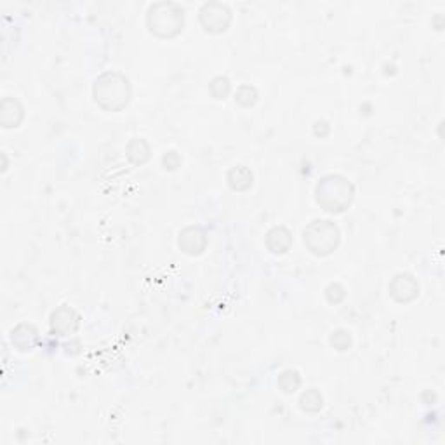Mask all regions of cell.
<instances>
[{
  "instance_id": "cell-1",
  "label": "cell",
  "mask_w": 445,
  "mask_h": 445,
  "mask_svg": "<svg viewBox=\"0 0 445 445\" xmlns=\"http://www.w3.org/2000/svg\"><path fill=\"white\" fill-rule=\"evenodd\" d=\"M94 101L110 112L124 108L131 98L129 81L120 74H105L94 82Z\"/></svg>"
},
{
  "instance_id": "cell-3",
  "label": "cell",
  "mask_w": 445,
  "mask_h": 445,
  "mask_svg": "<svg viewBox=\"0 0 445 445\" xmlns=\"http://www.w3.org/2000/svg\"><path fill=\"white\" fill-rule=\"evenodd\" d=\"M303 241L304 245L315 256H327L340 243V230L334 223L317 219V221L308 224L306 230L303 231Z\"/></svg>"
},
{
  "instance_id": "cell-9",
  "label": "cell",
  "mask_w": 445,
  "mask_h": 445,
  "mask_svg": "<svg viewBox=\"0 0 445 445\" xmlns=\"http://www.w3.org/2000/svg\"><path fill=\"white\" fill-rule=\"evenodd\" d=\"M291 242H292L291 233H289L284 226L273 228L268 233V237H266V245H268V249L272 250L273 254L287 253L289 247H291Z\"/></svg>"
},
{
  "instance_id": "cell-10",
  "label": "cell",
  "mask_w": 445,
  "mask_h": 445,
  "mask_svg": "<svg viewBox=\"0 0 445 445\" xmlns=\"http://www.w3.org/2000/svg\"><path fill=\"white\" fill-rule=\"evenodd\" d=\"M228 183L233 190H238V192H243L249 186H253V173H250L247 167L237 166L228 173Z\"/></svg>"
},
{
  "instance_id": "cell-4",
  "label": "cell",
  "mask_w": 445,
  "mask_h": 445,
  "mask_svg": "<svg viewBox=\"0 0 445 445\" xmlns=\"http://www.w3.org/2000/svg\"><path fill=\"white\" fill-rule=\"evenodd\" d=\"M150 32L158 37H174L183 26V9L176 4H157L148 13Z\"/></svg>"
},
{
  "instance_id": "cell-6",
  "label": "cell",
  "mask_w": 445,
  "mask_h": 445,
  "mask_svg": "<svg viewBox=\"0 0 445 445\" xmlns=\"http://www.w3.org/2000/svg\"><path fill=\"white\" fill-rule=\"evenodd\" d=\"M390 294L393 296V299H397L398 303H409L420 294V285L414 280L412 275H397L390 284Z\"/></svg>"
},
{
  "instance_id": "cell-12",
  "label": "cell",
  "mask_w": 445,
  "mask_h": 445,
  "mask_svg": "<svg viewBox=\"0 0 445 445\" xmlns=\"http://www.w3.org/2000/svg\"><path fill=\"white\" fill-rule=\"evenodd\" d=\"M299 383H301V379H299V374L296 371H285L279 379V385L285 393H292V391L298 390Z\"/></svg>"
},
{
  "instance_id": "cell-7",
  "label": "cell",
  "mask_w": 445,
  "mask_h": 445,
  "mask_svg": "<svg viewBox=\"0 0 445 445\" xmlns=\"http://www.w3.org/2000/svg\"><path fill=\"white\" fill-rule=\"evenodd\" d=\"M51 327L54 333H58L59 336H68L74 330H77L79 327V317L71 308L63 306L59 310H56L51 317Z\"/></svg>"
},
{
  "instance_id": "cell-5",
  "label": "cell",
  "mask_w": 445,
  "mask_h": 445,
  "mask_svg": "<svg viewBox=\"0 0 445 445\" xmlns=\"http://www.w3.org/2000/svg\"><path fill=\"white\" fill-rule=\"evenodd\" d=\"M230 11L224 6L219 4H207L204 6V9L200 11V21H202L204 28L207 32L219 33L226 30V26L230 25Z\"/></svg>"
},
{
  "instance_id": "cell-13",
  "label": "cell",
  "mask_w": 445,
  "mask_h": 445,
  "mask_svg": "<svg viewBox=\"0 0 445 445\" xmlns=\"http://www.w3.org/2000/svg\"><path fill=\"white\" fill-rule=\"evenodd\" d=\"M330 343L334 345V348L346 349L349 346V336L345 330H337V333H334L333 337H330Z\"/></svg>"
},
{
  "instance_id": "cell-11",
  "label": "cell",
  "mask_w": 445,
  "mask_h": 445,
  "mask_svg": "<svg viewBox=\"0 0 445 445\" xmlns=\"http://www.w3.org/2000/svg\"><path fill=\"white\" fill-rule=\"evenodd\" d=\"M322 395L318 393L317 390H308L306 393H303L301 400H299V404H301V409L303 410H308V412H317V410L322 409Z\"/></svg>"
},
{
  "instance_id": "cell-2",
  "label": "cell",
  "mask_w": 445,
  "mask_h": 445,
  "mask_svg": "<svg viewBox=\"0 0 445 445\" xmlns=\"http://www.w3.org/2000/svg\"><path fill=\"white\" fill-rule=\"evenodd\" d=\"M315 199L327 212H343L353 200V186L343 176L330 174L317 185Z\"/></svg>"
},
{
  "instance_id": "cell-8",
  "label": "cell",
  "mask_w": 445,
  "mask_h": 445,
  "mask_svg": "<svg viewBox=\"0 0 445 445\" xmlns=\"http://www.w3.org/2000/svg\"><path fill=\"white\" fill-rule=\"evenodd\" d=\"M180 247L186 254H200L205 247V235L200 228H186L180 233Z\"/></svg>"
}]
</instances>
